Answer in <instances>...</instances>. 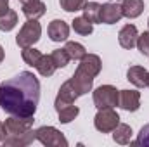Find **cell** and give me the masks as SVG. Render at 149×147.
Returning a JSON list of instances; mask_svg holds the SVG:
<instances>
[{
    "label": "cell",
    "mask_w": 149,
    "mask_h": 147,
    "mask_svg": "<svg viewBox=\"0 0 149 147\" xmlns=\"http://www.w3.org/2000/svg\"><path fill=\"white\" fill-rule=\"evenodd\" d=\"M50 57H52V62H54L56 68H66L68 62L71 61L64 49H57V50H54V52L50 54Z\"/></svg>",
    "instance_id": "obj_25"
},
{
    "label": "cell",
    "mask_w": 149,
    "mask_h": 147,
    "mask_svg": "<svg viewBox=\"0 0 149 147\" xmlns=\"http://www.w3.org/2000/svg\"><path fill=\"white\" fill-rule=\"evenodd\" d=\"M3 55H5V54H3V49H2V45H0V62L3 61Z\"/></svg>",
    "instance_id": "obj_32"
},
{
    "label": "cell",
    "mask_w": 149,
    "mask_h": 147,
    "mask_svg": "<svg viewBox=\"0 0 149 147\" xmlns=\"http://www.w3.org/2000/svg\"><path fill=\"white\" fill-rule=\"evenodd\" d=\"M118 106L125 111H137L141 107V94L137 90H120L118 94Z\"/></svg>",
    "instance_id": "obj_8"
},
{
    "label": "cell",
    "mask_w": 149,
    "mask_h": 147,
    "mask_svg": "<svg viewBox=\"0 0 149 147\" xmlns=\"http://www.w3.org/2000/svg\"><path fill=\"white\" fill-rule=\"evenodd\" d=\"M5 137H7V128H5L3 123H0V144L5 140Z\"/></svg>",
    "instance_id": "obj_31"
},
{
    "label": "cell",
    "mask_w": 149,
    "mask_h": 147,
    "mask_svg": "<svg viewBox=\"0 0 149 147\" xmlns=\"http://www.w3.org/2000/svg\"><path fill=\"white\" fill-rule=\"evenodd\" d=\"M70 83L73 85V88L76 90L78 97L88 94L92 90V83H94V78L90 74H87L85 71H81L80 68H76V71L73 73V76L70 78Z\"/></svg>",
    "instance_id": "obj_7"
},
{
    "label": "cell",
    "mask_w": 149,
    "mask_h": 147,
    "mask_svg": "<svg viewBox=\"0 0 149 147\" xmlns=\"http://www.w3.org/2000/svg\"><path fill=\"white\" fill-rule=\"evenodd\" d=\"M33 116H28V118H19V116H9L5 119V128H7V133H23V132H28L31 130L33 126Z\"/></svg>",
    "instance_id": "obj_9"
},
{
    "label": "cell",
    "mask_w": 149,
    "mask_h": 147,
    "mask_svg": "<svg viewBox=\"0 0 149 147\" xmlns=\"http://www.w3.org/2000/svg\"><path fill=\"white\" fill-rule=\"evenodd\" d=\"M137 38H139V31L134 24H125L120 33H118V42L123 49H134L137 45Z\"/></svg>",
    "instance_id": "obj_13"
},
{
    "label": "cell",
    "mask_w": 149,
    "mask_h": 147,
    "mask_svg": "<svg viewBox=\"0 0 149 147\" xmlns=\"http://www.w3.org/2000/svg\"><path fill=\"white\" fill-rule=\"evenodd\" d=\"M130 144H134V146H148L149 147V123L141 128V132H139V135H137V140H135V142H130Z\"/></svg>",
    "instance_id": "obj_29"
},
{
    "label": "cell",
    "mask_w": 149,
    "mask_h": 147,
    "mask_svg": "<svg viewBox=\"0 0 149 147\" xmlns=\"http://www.w3.org/2000/svg\"><path fill=\"white\" fill-rule=\"evenodd\" d=\"M38 101L40 81L30 71H21L0 83V106L9 116H35Z\"/></svg>",
    "instance_id": "obj_1"
},
{
    "label": "cell",
    "mask_w": 149,
    "mask_h": 147,
    "mask_svg": "<svg viewBox=\"0 0 149 147\" xmlns=\"http://www.w3.org/2000/svg\"><path fill=\"white\" fill-rule=\"evenodd\" d=\"M71 26H73L74 33H78V35H81V37H88V35L94 31V24H92L87 17H83V16L74 17Z\"/></svg>",
    "instance_id": "obj_19"
},
{
    "label": "cell",
    "mask_w": 149,
    "mask_h": 147,
    "mask_svg": "<svg viewBox=\"0 0 149 147\" xmlns=\"http://www.w3.org/2000/svg\"><path fill=\"white\" fill-rule=\"evenodd\" d=\"M9 10V0H0V16Z\"/></svg>",
    "instance_id": "obj_30"
},
{
    "label": "cell",
    "mask_w": 149,
    "mask_h": 147,
    "mask_svg": "<svg viewBox=\"0 0 149 147\" xmlns=\"http://www.w3.org/2000/svg\"><path fill=\"white\" fill-rule=\"evenodd\" d=\"M146 87L149 88V71H148V76H146Z\"/></svg>",
    "instance_id": "obj_34"
},
{
    "label": "cell",
    "mask_w": 149,
    "mask_h": 147,
    "mask_svg": "<svg viewBox=\"0 0 149 147\" xmlns=\"http://www.w3.org/2000/svg\"><path fill=\"white\" fill-rule=\"evenodd\" d=\"M144 10V0H123L121 2V12L128 19H135Z\"/></svg>",
    "instance_id": "obj_15"
},
{
    "label": "cell",
    "mask_w": 149,
    "mask_h": 147,
    "mask_svg": "<svg viewBox=\"0 0 149 147\" xmlns=\"http://www.w3.org/2000/svg\"><path fill=\"white\" fill-rule=\"evenodd\" d=\"M148 26H149V19H148Z\"/></svg>",
    "instance_id": "obj_35"
},
{
    "label": "cell",
    "mask_w": 149,
    "mask_h": 147,
    "mask_svg": "<svg viewBox=\"0 0 149 147\" xmlns=\"http://www.w3.org/2000/svg\"><path fill=\"white\" fill-rule=\"evenodd\" d=\"M137 49L142 55L149 57V31H144L142 35H139L137 38Z\"/></svg>",
    "instance_id": "obj_28"
},
{
    "label": "cell",
    "mask_w": 149,
    "mask_h": 147,
    "mask_svg": "<svg viewBox=\"0 0 149 147\" xmlns=\"http://www.w3.org/2000/svg\"><path fill=\"white\" fill-rule=\"evenodd\" d=\"M64 50H66V54L70 55V59H73V61H81V59L87 55L85 47H83L81 43H78V42H68V43L64 45Z\"/></svg>",
    "instance_id": "obj_21"
},
{
    "label": "cell",
    "mask_w": 149,
    "mask_h": 147,
    "mask_svg": "<svg viewBox=\"0 0 149 147\" xmlns=\"http://www.w3.org/2000/svg\"><path fill=\"white\" fill-rule=\"evenodd\" d=\"M35 133L38 142L47 147H68L66 137L54 126H40L38 130H35Z\"/></svg>",
    "instance_id": "obj_3"
},
{
    "label": "cell",
    "mask_w": 149,
    "mask_h": 147,
    "mask_svg": "<svg viewBox=\"0 0 149 147\" xmlns=\"http://www.w3.org/2000/svg\"><path fill=\"white\" fill-rule=\"evenodd\" d=\"M47 33H49L52 42H64L70 37V26L63 19H54V21H50V24L47 28Z\"/></svg>",
    "instance_id": "obj_12"
},
{
    "label": "cell",
    "mask_w": 149,
    "mask_h": 147,
    "mask_svg": "<svg viewBox=\"0 0 149 147\" xmlns=\"http://www.w3.org/2000/svg\"><path fill=\"white\" fill-rule=\"evenodd\" d=\"M42 37V26L37 19H28L24 23V26L19 30L17 37H16V43L24 49V47H33Z\"/></svg>",
    "instance_id": "obj_2"
},
{
    "label": "cell",
    "mask_w": 149,
    "mask_h": 147,
    "mask_svg": "<svg viewBox=\"0 0 149 147\" xmlns=\"http://www.w3.org/2000/svg\"><path fill=\"white\" fill-rule=\"evenodd\" d=\"M19 2L24 5V3H31V2H37V0H19Z\"/></svg>",
    "instance_id": "obj_33"
},
{
    "label": "cell",
    "mask_w": 149,
    "mask_h": 147,
    "mask_svg": "<svg viewBox=\"0 0 149 147\" xmlns=\"http://www.w3.org/2000/svg\"><path fill=\"white\" fill-rule=\"evenodd\" d=\"M78 68H80L81 71H85L87 74H90L92 78H95L97 74L101 73L102 62H101V57H99V55H95V54H87V55L80 61Z\"/></svg>",
    "instance_id": "obj_14"
},
{
    "label": "cell",
    "mask_w": 149,
    "mask_h": 147,
    "mask_svg": "<svg viewBox=\"0 0 149 147\" xmlns=\"http://www.w3.org/2000/svg\"><path fill=\"white\" fill-rule=\"evenodd\" d=\"M21 55H23V61L28 64V66H37L38 61H40V57H42V52L37 50L35 47H24L23 49V52H21Z\"/></svg>",
    "instance_id": "obj_24"
},
{
    "label": "cell",
    "mask_w": 149,
    "mask_h": 147,
    "mask_svg": "<svg viewBox=\"0 0 149 147\" xmlns=\"http://www.w3.org/2000/svg\"><path fill=\"white\" fill-rule=\"evenodd\" d=\"M123 17L121 12V3H114V2H108L101 5V23L104 24H114Z\"/></svg>",
    "instance_id": "obj_11"
},
{
    "label": "cell",
    "mask_w": 149,
    "mask_h": 147,
    "mask_svg": "<svg viewBox=\"0 0 149 147\" xmlns=\"http://www.w3.org/2000/svg\"><path fill=\"white\" fill-rule=\"evenodd\" d=\"M83 17H87L92 24L101 23V3L97 2H87L83 7Z\"/></svg>",
    "instance_id": "obj_20"
},
{
    "label": "cell",
    "mask_w": 149,
    "mask_h": 147,
    "mask_svg": "<svg viewBox=\"0 0 149 147\" xmlns=\"http://www.w3.org/2000/svg\"><path fill=\"white\" fill-rule=\"evenodd\" d=\"M47 7L42 0H37V2H31V3H24L23 5V14L26 16V19H38L45 14Z\"/></svg>",
    "instance_id": "obj_18"
},
{
    "label": "cell",
    "mask_w": 149,
    "mask_h": 147,
    "mask_svg": "<svg viewBox=\"0 0 149 147\" xmlns=\"http://www.w3.org/2000/svg\"><path fill=\"white\" fill-rule=\"evenodd\" d=\"M78 112H80V109L76 107V106H68V107H64V109H61V111H57V114H59V121L61 123H71L74 118L78 116Z\"/></svg>",
    "instance_id": "obj_26"
},
{
    "label": "cell",
    "mask_w": 149,
    "mask_h": 147,
    "mask_svg": "<svg viewBox=\"0 0 149 147\" xmlns=\"http://www.w3.org/2000/svg\"><path fill=\"white\" fill-rule=\"evenodd\" d=\"M120 125V116L113 107H102L94 118V126L102 132V133H109L116 126Z\"/></svg>",
    "instance_id": "obj_5"
},
{
    "label": "cell",
    "mask_w": 149,
    "mask_h": 147,
    "mask_svg": "<svg viewBox=\"0 0 149 147\" xmlns=\"http://www.w3.org/2000/svg\"><path fill=\"white\" fill-rule=\"evenodd\" d=\"M33 140H37V133H35V130H28L23 133H7V137L2 144L7 147H26Z\"/></svg>",
    "instance_id": "obj_10"
},
{
    "label": "cell",
    "mask_w": 149,
    "mask_h": 147,
    "mask_svg": "<svg viewBox=\"0 0 149 147\" xmlns=\"http://www.w3.org/2000/svg\"><path fill=\"white\" fill-rule=\"evenodd\" d=\"M35 68L38 69V73L42 74V76H45V78L52 76L54 71L57 69V68L54 66V62H52V57H50V55H43V54H42V57H40V61H38V64Z\"/></svg>",
    "instance_id": "obj_22"
},
{
    "label": "cell",
    "mask_w": 149,
    "mask_h": 147,
    "mask_svg": "<svg viewBox=\"0 0 149 147\" xmlns=\"http://www.w3.org/2000/svg\"><path fill=\"white\" fill-rule=\"evenodd\" d=\"M146 76H148V69L142 66H130L127 71V80L135 85L137 88H144L146 87Z\"/></svg>",
    "instance_id": "obj_16"
},
{
    "label": "cell",
    "mask_w": 149,
    "mask_h": 147,
    "mask_svg": "<svg viewBox=\"0 0 149 147\" xmlns=\"http://www.w3.org/2000/svg\"><path fill=\"white\" fill-rule=\"evenodd\" d=\"M59 3L66 12H78V10H83L87 0H59Z\"/></svg>",
    "instance_id": "obj_27"
},
{
    "label": "cell",
    "mask_w": 149,
    "mask_h": 147,
    "mask_svg": "<svg viewBox=\"0 0 149 147\" xmlns=\"http://www.w3.org/2000/svg\"><path fill=\"white\" fill-rule=\"evenodd\" d=\"M76 99H78V94H76V90L73 88V85L68 80V81H64L61 85V88L57 92V97H56V102H54V107H56V111H61L64 107H68V106H71V104H74Z\"/></svg>",
    "instance_id": "obj_6"
},
{
    "label": "cell",
    "mask_w": 149,
    "mask_h": 147,
    "mask_svg": "<svg viewBox=\"0 0 149 147\" xmlns=\"http://www.w3.org/2000/svg\"><path fill=\"white\" fill-rule=\"evenodd\" d=\"M113 140L120 146H127L132 142V128L125 123H120L114 130H113Z\"/></svg>",
    "instance_id": "obj_17"
},
{
    "label": "cell",
    "mask_w": 149,
    "mask_h": 147,
    "mask_svg": "<svg viewBox=\"0 0 149 147\" xmlns=\"http://www.w3.org/2000/svg\"><path fill=\"white\" fill-rule=\"evenodd\" d=\"M118 94L120 90H116V87L113 85H101L94 90V104L97 109L102 107H114L118 106Z\"/></svg>",
    "instance_id": "obj_4"
},
{
    "label": "cell",
    "mask_w": 149,
    "mask_h": 147,
    "mask_svg": "<svg viewBox=\"0 0 149 147\" xmlns=\"http://www.w3.org/2000/svg\"><path fill=\"white\" fill-rule=\"evenodd\" d=\"M16 24H17V14L14 12V10H7L5 14H2L0 16V31H10V30H14L16 28Z\"/></svg>",
    "instance_id": "obj_23"
}]
</instances>
